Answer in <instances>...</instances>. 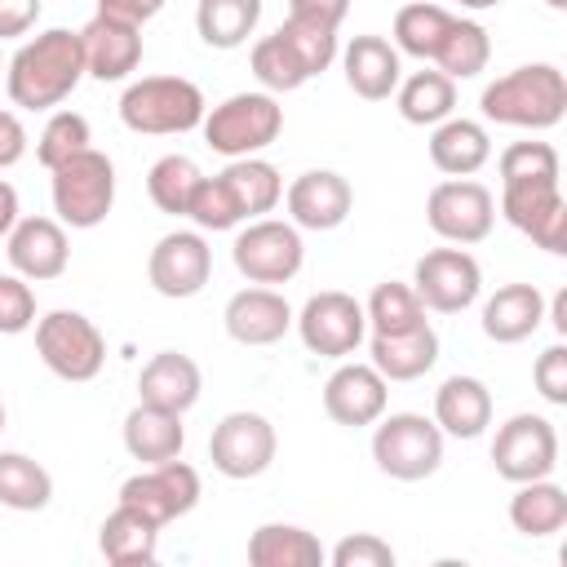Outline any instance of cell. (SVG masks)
I'll use <instances>...</instances> for the list:
<instances>
[{
	"label": "cell",
	"instance_id": "obj_51",
	"mask_svg": "<svg viewBox=\"0 0 567 567\" xmlns=\"http://www.w3.org/2000/svg\"><path fill=\"white\" fill-rule=\"evenodd\" d=\"M159 9H164V0H97V13L120 18V22H133V27H146Z\"/></svg>",
	"mask_w": 567,
	"mask_h": 567
},
{
	"label": "cell",
	"instance_id": "obj_31",
	"mask_svg": "<svg viewBox=\"0 0 567 567\" xmlns=\"http://www.w3.org/2000/svg\"><path fill=\"white\" fill-rule=\"evenodd\" d=\"M518 492L509 496V523L514 532L540 540L567 527V492L554 478H532V483H514Z\"/></svg>",
	"mask_w": 567,
	"mask_h": 567
},
{
	"label": "cell",
	"instance_id": "obj_39",
	"mask_svg": "<svg viewBox=\"0 0 567 567\" xmlns=\"http://www.w3.org/2000/svg\"><path fill=\"white\" fill-rule=\"evenodd\" d=\"M363 319L372 332H408V328H421L425 323V306L421 297L412 292V284H399V279H385L372 288V297L363 301Z\"/></svg>",
	"mask_w": 567,
	"mask_h": 567
},
{
	"label": "cell",
	"instance_id": "obj_1",
	"mask_svg": "<svg viewBox=\"0 0 567 567\" xmlns=\"http://www.w3.org/2000/svg\"><path fill=\"white\" fill-rule=\"evenodd\" d=\"M80 80H84V44H80V31H66V27H49L35 40L18 44V53L4 66L9 102L22 111L62 106Z\"/></svg>",
	"mask_w": 567,
	"mask_h": 567
},
{
	"label": "cell",
	"instance_id": "obj_52",
	"mask_svg": "<svg viewBox=\"0 0 567 567\" xmlns=\"http://www.w3.org/2000/svg\"><path fill=\"white\" fill-rule=\"evenodd\" d=\"M18 217H22V208H18V190H13V186L0 177V239H4V235L18 226Z\"/></svg>",
	"mask_w": 567,
	"mask_h": 567
},
{
	"label": "cell",
	"instance_id": "obj_2",
	"mask_svg": "<svg viewBox=\"0 0 567 567\" xmlns=\"http://www.w3.org/2000/svg\"><path fill=\"white\" fill-rule=\"evenodd\" d=\"M483 115L505 128H554L567 115V75L554 62H527L496 75L483 97Z\"/></svg>",
	"mask_w": 567,
	"mask_h": 567
},
{
	"label": "cell",
	"instance_id": "obj_55",
	"mask_svg": "<svg viewBox=\"0 0 567 567\" xmlns=\"http://www.w3.org/2000/svg\"><path fill=\"white\" fill-rule=\"evenodd\" d=\"M545 4H549L554 13H563V9H567V0H545Z\"/></svg>",
	"mask_w": 567,
	"mask_h": 567
},
{
	"label": "cell",
	"instance_id": "obj_9",
	"mask_svg": "<svg viewBox=\"0 0 567 567\" xmlns=\"http://www.w3.org/2000/svg\"><path fill=\"white\" fill-rule=\"evenodd\" d=\"M501 217L523 230L536 248L563 257L567 252V199L558 177H532V182H501Z\"/></svg>",
	"mask_w": 567,
	"mask_h": 567
},
{
	"label": "cell",
	"instance_id": "obj_10",
	"mask_svg": "<svg viewBox=\"0 0 567 567\" xmlns=\"http://www.w3.org/2000/svg\"><path fill=\"white\" fill-rule=\"evenodd\" d=\"M425 221L439 239L465 248V244H483L492 235L496 221V199L483 182L474 177H447L430 190L425 199Z\"/></svg>",
	"mask_w": 567,
	"mask_h": 567
},
{
	"label": "cell",
	"instance_id": "obj_15",
	"mask_svg": "<svg viewBox=\"0 0 567 567\" xmlns=\"http://www.w3.org/2000/svg\"><path fill=\"white\" fill-rule=\"evenodd\" d=\"M412 292L434 315H461L483 292V270L465 248H430L412 266Z\"/></svg>",
	"mask_w": 567,
	"mask_h": 567
},
{
	"label": "cell",
	"instance_id": "obj_37",
	"mask_svg": "<svg viewBox=\"0 0 567 567\" xmlns=\"http://www.w3.org/2000/svg\"><path fill=\"white\" fill-rule=\"evenodd\" d=\"M487 58H492V40H487L483 22L452 18V27H447V35H443V44L434 53V66L447 80H470V75H478L487 66Z\"/></svg>",
	"mask_w": 567,
	"mask_h": 567
},
{
	"label": "cell",
	"instance_id": "obj_5",
	"mask_svg": "<svg viewBox=\"0 0 567 567\" xmlns=\"http://www.w3.org/2000/svg\"><path fill=\"white\" fill-rule=\"evenodd\" d=\"M204 142L226 155V159H244L266 151L279 133H284V106L275 102V93H230L226 102H217L213 111H204Z\"/></svg>",
	"mask_w": 567,
	"mask_h": 567
},
{
	"label": "cell",
	"instance_id": "obj_57",
	"mask_svg": "<svg viewBox=\"0 0 567 567\" xmlns=\"http://www.w3.org/2000/svg\"><path fill=\"white\" fill-rule=\"evenodd\" d=\"M0 71H4V62H0Z\"/></svg>",
	"mask_w": 567,
	"mask_h": 567
},
{
	"label": "cell",
	"instance_id": "obj_26",
	"mask_svg": "<svg viewBox=\"0 0 567 567\" xmlns=\"http://www.w3.org/2000/svg\"><path fill=\"white\" fill-rule=\"evenodd\" d=\"M182 447H186L182 412H168V408L137 399V408L124 416V452L142 465H159V461L182 456Z\"/></svg>",
	"mask_w": 567,
	"mask_h": 567
},
{
	"label": "cell",
	"instance_id": "obj_12",
	"mask_svg": "<svg viewBox=\"0 0 567 567\" xmlns=\"http://www.w3.org/2000/svg\"><path fill=\"white\" fill-rule=\"evenodd\" d=\"M492 465L505 483H532L549 478L558 465V430L540 412L509 416L492 439Z\"/></svg>",
	"mask_w": 567,
	"mask_h": 567
},
{
	"label": "cell",
	"instance_id": "obj_41",
	"mask_svg": "<svg viewBox=\"0 0 567 567\" xmlns=\"http://www.w3.org/2000/svg\"><path fill=\"white\" fill-rule=\"evenodd\" d=\"M279 40L297 53V62L306 66V75H323L337 62V31L319 27V22H301V18H284L279 22Z\"/></svg>",
	"mask_w": 567,
	"mask_h": 567
},
{
	"label": "cell",
	"instance_id": "obj_36",
	"mask_svg": "<svg viewBox=\"0 0 567 567\" xmlns=\"http://www.w3.org/2000/svg\"><path fill=\"white\" fill-rule=\"evenodd\" d=\"M53 501V474L27 452H0V505L18 514H35Z\"/></svg>",
	"mask_w": 567,
	"mask_h": 567
},
{
	"label": "cell",
	"instance_id": "obj_8",
	"mask_svg": "<svg viewBox=\"0 0 567 567\" xmlns=\"http://www.w3.org/2000/svg\"><path fill=\"white\" fill-rule=\"evenodd\" d=\"M230 261L235 270L248 279V284H288L301 261H306V244H301V230L292 221H275V217H252L235 244H230Z\"/></svg>",
	"mask_w": 567,
	"mask_h": 567
},
{
	"label": "cell",
	"instance_id": "obj_19",
	"mask_svg": "<svg viewBox=\"0 0 567 567\" xmlns=\"http://www.w3.org/2000/svg\"><path fill=\"white\" fill-rule=\"evenodd\" d=\"M390 403V381L372 363H341L323 381V412L337 425H372Z\"/></svg>",
	"mask_w": 567,
	"mask_h": 567
},
{
	"label": "cell",
	"instance_id": "obj_3",
	"mask_svg": "<svg viewBox=\"0 0 567 567\" xmlns=\"http://www.w3.org/2000/svg\"><path fill=\"white\" fill-rule=\"evenodd\" d=\"M204 93L195 80L182 75H142L124 89L120 97V120L133 133L146 137H173V133H190L204 124Z\"/></svg>",
	"mask_w": 567,
	"mask_h": 567
},
{
	"label": "cell",
	"instance_id": "obj_34",
	"mask_svg": "<svg viewBox=\"0 0 567 567\" xmlns=\"http://www.w3.org/2000/svg\"><path fill=\"white\" fill-rule=\"evenodd\" d=\"M261 22V0H199L195 31L208 49H239Z\"/></svg>",
	"mask_w": 567,
	"mask_h": 567
},
{
	"label": "cell",
	"instance_id": "obj_22",
	"mask_svg": "<svg viewBox=\"0 0 567 567\" xmlns=\"http://www.w3.org/2000/svg\"><path fill=\"white\" fill-rule=\"evenodd\" d=\"M199 390H204V372L182 350H159L137 372V399L168 412H190L199 403Z\"/></svg>",
	"mask_w": 567,
	"mask_h": 567
},
{
	"label": "cell",
	"instance_id": "obj_43",
	"mask_svg": "<svg viewBox=\"0 0 567 567\" xmlns=\"http://www.w3.org/2000/svg\"><path fill=\"white\" fill-rule=\"evenodd\" d=\"M186 217L199 226V230H235L239 221H244V213H239V204H235V195H230V186H226V177L217 173V177H199V186H195V195H190V204H186Z\"/></svg>",
	"mask_w": 567,
	"mask_h": 567
},
{
	"label": "cell",
	"instance_id": "obj_27",
	"mask_svg": "<svg viewBox=\"0 0 567 567\" xmlns=\"http://www.w3.org/2000/svg\"><path fill=\"white\" fill-rule=\"evenodd\" d=\"M434 425L452 439H478L492 425V390L478 377H447L434 390Z\"/></svg>",
	"mask_w": 567,
	"mask_h": 567
},
{
	"label": "cell",
	"instance_id": "obj_16",
	"mask_svg": "<svg viewBox=\"0 0 567 567\" xmlns=\"http://www.w3.org/2000/svg\"><path fill=\"white\" fill-rule=\"evenodd\" d=\"M208 275H213V248L199 230H168L146 257V279L168 301H186L204 292Z\"/></svg>",
	"mask_w": 567,
	"mask_h": 567
},
{
	"label": "cell",
	"instance_id": "obj_35",
	"mask_svg": "<svg viewBox=\"0 0 567 567\" xmlns=\"http://www.w3.org/2000/svg\"><path fill=\"white\" fill-rule=\"evenodd\" d=\"M456 13H447L443 4H430V0H412L394 13V49L408 53V58H421V62H434L447 27H452Z\"/></svg>",
	"mask_w": 567,
	"mask_h": 567
},
{
	"label": "cell",
	"instance_id": "obj_20",
	"mask_svg": "<svg viewBox=\"0 0 567 567\" xmlns=\"http://www.w3.org/2000/svg\"><path fill=\"white\" fill-rule=\"evenodd\" d=\"M221 323H226V337L239 341V346H275L292 328V306H288L284 292H275L266 284H252V288H239L226 301Z\"/></svg>",
	"mask_w": 567,
	"mask_h": 567
},
{
	"label": "cell",
	"instance_id": "obj_44",
	"mask_svg": "<svg viewBox=\"0 0 567 567\" xmlns=\"http://www.w3.org/2000/svg\"><path fill=\"white\" fill-rule=\"evenodd\" d=\"M501 182H532V177H558V151L549 142H509L501 151Z\"/></svg>",
	"mask_w": 567,
	"mask_h": 567
},
{
	"label": "cell",
	"instance_id": "obj_48",
	"mask_svg": "<svg viewBox=\"0 0 567 567\" xmlns=\"http://www.w3.org/2000/svg\"><path fill=\"white\" fill-rule=\"evenodd\" d=\"M350 13V0H288V18H301V22H319V27H341Z\"/></svg>",
	"mask_w": 567,
	"mask_h": 567
},
{
	"label": "cell",
	"instance_id": "obj_13",
	"mask_svg": "<svg viewBox=\"0 0 567 567\" xmlns=\"http://www.w3.org/2000/svg\"><path fill=\"white\" fill-rule=\"evenodd\" d=\"M297 332H301V346L319 359H350L359 346H363V332H368V319H363V301H354L350 292H315L301 315H292Z\"/></svg>",
	"mask_w": 567,
	"mask_h": 567
},
{
	"label": "cell",
	"instance_id": "obj_45",
	"mask_svg": "<svg viewBox=\"0 0 567 567\" xmlns=\"http://www.w3.org/2000/svg\"><path fill=\"white\" fill-rule=\"evenodd\" d=\"M35 323V292L22 275H0V337H18Z\"/></svg>",
	"mask_w": 567,
	"mask_h": 567
},
{
	"label": "cell",
	"instance_id": "obj_40",
	"mask_svg": "<svg viewBox=\"0 0 567 567\" xmlns=\"http://www.w3.org/2000/svg\"><path fill=\"white\" fill-rule=\"evenodd\" d=\"M248 62H252V75H257V84H261L266 93H292V89H301V84L310 80L306 66L297 62V53L279 40V31L261 35V40L252 44Z\"/></svg>",
	"mask_w": 567,
	"mask_h": 567
},
{
	"label": "cell",
	"instance_id": "obj_42",
	"mask_svg": "<svg viewBox=\"0 0 567 567\" xmlns=\"http://www.w3.org/2000/svg\"><path fill=\"white\" fill-rule=\"evenodd\" d=\"M89 142H93V133H89V120H84L80 111H53L49 124L40 128L35 159H40L44 168H58V164H66L71 155H80Z\"/></svg>",
	"mask_w": 567,
	"mask_h": 567
},
{
	"label": "cell",
	"instance_id": "obj_50",
	"mask_svg": "<svg viewBox=\"0 0 567 567\" xmlns=\"http://www.w3.org/2000/svg\"><path fill=\"white\" fill-rule=\"evenodd\" d=\"M27 155V128L18 120V111L0 106V168H13Z\"/></svg>",
	"mask_w": 567,
	"mask_h": 567
},
{
	"label": "cell",
	"instance_id": "obj_6",
	"mask_svg": "<svg viewBox=\"0 0 567 567\" xmlns=\"http://www.w3.org/2000/svg\"><path fill=\"white\" fill-rule=\"evenodd\" d=\"M53 173V213L62 226L71 230H93L106 221L111 204H115V164L84 146L80 155H71L66 164L49 168Z\"/></svg>",
	"mask_w": 567,
	"mask_h": 567
},
{
	"label": "cell",
	"instance_id": "obj_11",
	"mask_svg": "<svg viewBox=\"0 0 567 567\" xmlns=\"http://www.w3.org/2000/svg\"><path fill=\"white\" fill-rule=\"evenodd\" d=\"M275 447H279L275 425L261 412H248V408L226 412L213 425V434H208V461H213V470L221 478H235V483L266 474L270 461H275Z\"/></svg>",
	"mask_w": 567,
	"mask_h": 567
},
{
	"label": "cell",
	"instance_id": "obj_47",
	"mask_svg": "<svg viewBox=\"0 0 567 567\" xmlns=\"http://www.w3.org/2000/svg\"><path fill=\"white\" fill-rule=\"evenodd\" d=\"M532 381H536V390H540L545 403H554V408L567 403V346H563V341H554V346H545V350L536 354Z\"/></svg>",
	"mask_w": 567,
	"mask_h": 567
},
{
	"label": "cell",
	"instance_id": "obj_30",
	"mask_svg": "<svg viewBox=\"0 0 567 567\" xmlns=\"http://www.w3.org/2000/svg\"><path fill=\"white\" fill-rule=\"evenodd\" d=\"M323 558H328V549L319 545V536L297 523H261L248 536L252 567H319Z\"/></svg>",
	"mask_w": 567,
	"mask_h": 567
},
{
	"label": "cell",
	"instance_id": "obj_49",
	"mask_svg": "<svg viewBox=\"0 0 567 567\" xmlns=\"http://www.w3.org/2000/svg\"><path fill=\"white\" fill-rule=\"evenodd\" d=\"M40 22V0H0V40H18Z\"/></svg>",
	"mask_w": 567,
	"mask_h": 567
},
{
	"label": "cell",
	"instance_id": "obj_46",
	"mask_svg": "<svg viewBox=\"0 0 567 567\" xmlns=\"http://www.w3.org/2000/svg\"><path fill=\"white\" fill-rule=\"evenodd\" d=\"M328 558H332V567H394L390 540H381V536H372V532L341 536Z\"/></svg>",
	"mask_w": 567,
	"mask_h": 567
},
{
	"label": "cell",
	"instance_id": "obj_4",
	"mask_svg": "<svg viewBox=\"0 0 567 567\" xmlns=\"http://www.w3.org/2000/svg\"><path fill=\"white\" fill-rule=\"evenodd\" d=\"M372 461L399 483H421L443 465V430L421 412H381L372 421Z\"/></svg>",
	"mask_w": 567,
	"mask_h": 567
},
{
	"label": "cell",
	"instance_id": "obj_53",
	"mask_svg": "<svg viewBox=\"0 0 567 567\" xmlns=\"http://www.w3.org/2000/svg\"><path fill=\"white\" fill-rule=\"evenodd\" d=\"M549 323L558 328V337L567 332V292H554V301H549Z\"/></svg>",
	"mask_w": 567,
	"mask_h": 567
},
{
	"label": "cell",
	"instance_id": "obj_23",
	"mask_svg": "<svg viewBox=\"0 0 567 567\" xmlns=\"http://www.w3.org/2000/svg\"><path fill=\"white\" fill-rule=\"evenodd\" d=\"M341 71H346V84L363 102H385L399 89V80H403L399 49L385 35H354L341 49Z\"/></svg>",
	"mask_w": 567,
	"mask_h": 567
},
{
	"label": "cell",
	"instance_id": "obj_7",
	"mask_svg": "<svg viewBox=\"0 0 567 567\" xmlns=\"http://www.w3.org/2000/svg\"><path fill=\"white\" fill-rule=\"evenodd\" d=\"M35 354L62 381H93L106 363V341L89 315L49 310L44 319H35Z\"/></svg>",
	"mask_w": 567,
	"mask_h": 567
},
{
	"label": "cell",
	"instance_id": "obj_24",
	"mask_svg": "<svg viewBox=\"0 0 567 567\" xmlns=\"http://www.w3.org/2000/svg\"><path fill=\"white\" fill-rule=\"evenodd\" d=\"M545 323V297L536 284H505L483 301V337L496 346H518Z\"/></svg>",
	"mask_w": 567,
	"mask_h": 567
},
{
	"label": "cell",
	"instance_id": "obj_54",
	"mask_svg": "<svg viewBox=\"0 0 567 567\" xmlns=\"http://www.w3.org/2000/svg\"><path fill=\"white\" fill-rule=\"evenodd\" d=\"M452 4H461V9H474V13H478V9H496L501 0H452Z\"/></svg>",
	"mask_w": 567,
	"mask_h": 567
},
{
	"label": "cell",
	"instance_id": "obj_21",
	"mask_svg": "<svg viewBox=\"0 0 567 567\" xmlns=\"http://www.w3.org/2000/svg\"><path fill=\"white\" fill-rule=\"evenodd\" d=\"M80 44H84V75H93L102 84L128 80L142 62V27L106 18V13L89 18V27L80 31Z\"/></svg>",
	"mask_w": 567,
	"mask_h": 567
},
{
	"label": "cell",
	"instance_id": "obj_28",
	"mask_svg": "<svg viewBox=\"0 0 567 567\" xmlns=\"http://www.w3.org/2000/svg\"><path fill=\"white\" fill-rule=\"evenodd\" d=\"M492 159V137L478 120L465 115H447L443 124H434L430 133V164L447 177H470Z\"/></svg>",
	"mask_w": 567,
	"mask_h": 567
},
{
	"label": "cell",
	"instance_id": "obj_17",
	"mask_svg": "<svg viewBox=\"0 0 567 567\" xmlns=\"http://www.w3.org/2000/svg\"><path fill=\"white\" fill-rule=\"evenodd\" d=\"M4 252L13 275H22L27 284H49L71 261L66 226L58 217H18V226L4 235Z\"/></svg>",
	"mask_w": 567,
	"mask_h": 567
},
{
	"label": "cell",
	"instance_id": "obj_25",
	"mask_svg": "<svg viewBox=\"0 0 567 567\" xmlns=\"http://www.w3.org/2000/svg\"><path fill=\"white\" fill-rule=\"evenodd\" d=\"M368 354H372L368 363L385 381H416L439 363V332L430 328V319L408 332H372Z\"/></svg>",
	"mask_w": 567,
	"mask_h": 567
},
{
	"label": "cell",
	"instance_id": "obj_29",
	"mask_svg": "<svg viewBox=\"0 0 567 567\" xmlns=\"http://www.w3.org/2000/svg\"><path fill=\"white\" fill-rule=\"evenodd\" d=\"M97 549L106 563L115 567H146L155 563V549H159V527L151 518H142L137 509L128 505H115L102 527H97Z\"/></svg>",
	"mask_w": 567,
	"mask_h": 567
},
{
	"label": "cell",
	"instance_id": "obj_32",
	"mask_svg": "<svg viewBox=\"0 0 567 567\" xmlns=\"http://www.w3.org/2000/svg\"><path fill=\"white\" fill-rule=\"evenodd\" d=\"M394 102H399V115L408 124H443L452 111H456V80H447L439 66L430 71H412L408 80H399L394 89Z\"/></svg>",
	"mask_w": 567,
	"mask_h": 567
},
{
	"label": "cell",
	"instance_id": "obj_56",
	"mask_svg": "<svg viewBox=\"0 0 567 567\" xmlns=\"http://www.w3.org/2000/svg\"><path fill=\"white\" fill-rule=\"evenodd\" d=\"M0 434H4V403H0Z\"/></svg>",
	"mask_w": 567,
	"mask_h": 567
},
{
	"label": "cell",
	"instance_id": "obj_33",
	"mask_svg": "<svg viewBox=\"0 0 567 567\" xmlns=\"http://www.w3.org/2000/svg\"><path fill=\"white\" fill-rule=\"evenodd\" d=\"M221 177H226V186H230V195H235L244 221L275 213V204L284 199V177H279V168L266 164V159H257V155L230 159V164L221 168Z\"/></svg>",
	"mask_w": 567,
	"mask_h": 567
},
{
	"label": "cell",
	"instance_id": "obj_18",
	"mask_svg": "<svg viewBox=\"0 0 567 567\" xmlns=\"http://www.w3.org/2000/svg\"><path fill=\"white\" fill-rule=\"evenodd\" d=\"M284 204H288V221L297 230H337L354 208V190L341 173L310 168L284 190Z\"/></svg>",
	"mask_w": 567,
	"mask_h": 567
},
{
	"label": "cell",
	"instance_id": "obj_38",
	"mask_svg": "<svg viewBox=\"0 0 567 567\" xmlns=\"http://www.w3.org/2000/svg\"><path fill=\"white\" fill-rule=\"evenodd\" d=\"M199 177H204V173H199V164H195L190 155H159V159L151 164V173H146V195H151V204H155L159 213L186 217V204H190Z\"/></svg>",
	"mask_w": 567,
	"mask_h": 567
},
{
	"label": "cell",
	"instance_id": "obj_14",
	"mask_svg": "<svg viewBox=\"0 0 567 567\" xmlns=\"http://www.w3.org/2000/svg\"><path fill=\"white\" fill-rule=\"evenodd\" d=\"M120 505H128L142 518H151L155 527H164V523H173V518H182L199 505V474L182 456L146 465V470H137L133 478L120 483Z\"/></svg>",
	"mask_w": 567,
	"mask_h": 567
}]
</instances>
